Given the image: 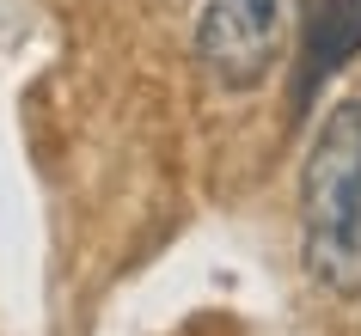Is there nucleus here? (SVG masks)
<instances>
[{"label": "nucleus", "instance_id": "nucleus-3", "mask_svg": "<svg viewBox=\"0 0 361 336\" xmlns=\"http://www.w3.org/2000/svg\"><path fill=\"white\" fill-rule=\"evenodd\" d=\"M349 56H361V0H319L306 25V56H300V98L331 80Z\"/></svg>", "mask_w": 361, "mask_h": 336}, {"label": "nucleus", "instance_id": "nucleus-1", "mask_svg": "<svg viewBox=\"0 0 361 336\" xmlns=\"http://www.w3.org/2000/svg\"><path fill=\"white\" fill-rule=\"evenodd\" d=\"M300 257L331 294H361V98L331 104L300 166Z\"/></svg>", "mask_w": 361, "mask_h": 336}, {"label": "nucleus", "instance_id": "nucleus-2", "mask_svg": "<svg viewBox=\"0 0 361 336\" xmlns=\"http://www.w3.org/2000/svg\"><path fill=\"white\" fill-rule=\"evenodd\" d=\"M300 25V0H202L196 61L214 86L251 92L282 68V49Z\"/></svg>", "mask_w": 361, "mask_h": 336}]
</instances>
